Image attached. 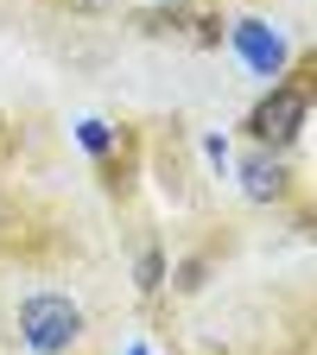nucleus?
I'll use <instances>...</instances> for the list:
<instances>
[{
	"mask_svg": "<svg viewBox=\"0 0 317 355\" xmlns=\"http://www.w3.org/2000/svg\"><path fill=\"white\" fill-rule=\"evenodd\" d=\"M19 343L32 355H70L83 343V304L70 292H32L19 304Z\"/></svg>",
	"mask_w": 317,
	"mask_h": 355,
	"instance_id": "f257e3e1",
	"label": "nucleus"
},
{
	"mask_svg": "<svg viewBox=\"0 0 317 355\" xmlns=\"http://www.w3.org/2000/svg\"><path fill=\"white\" fill-rule=\"evenodd\" d=\"M235 51L248 58L254 76H280V70H286V38L266 26V19H241V26H235Z\"/></svg>",
	"mask_w": 317,
	"mask_h": 355,
	"instance_id": "f03ea898",
	"label": "nucleus"
},
{
	"mask_svg": "<svg viewBox=\"0 0 317 355\" xmlns=\"http://www.w3.org/2000/svg\"><path fill=\"white\" fill-rule=\"evenodd\" d=\"M298 121H305V96H298V89H273V102L254 108V133H260V140H273V146L292 140Z\"/></svg>",
	"mask_w": 317,
	"mask_h": 355,
	"instance_id": "7ed1b4c3",
	"label": "nucleus"
},
{
	"mask_svg": "<svg viewBox=\"0 0 317 355\" xmlns=\"http://www.w3.org/2000/svg\"><path fill=\"white\" fill-rule=\"evenodd\" d=\"M241 184H248V197H254V203H266V197H280V191H286V171H280V159H273V153L260 146V153H248V159H241Z\"/></svg>",
	"mask_w": 317,
	"mask_h": 355,
	"instance_id": "20e7f679",
	"label": "nucleus"
},
{
	"mask_svg": "<svg viewBox=\"0 0 317 355\" xmlns=\"http://www.w3.org/2000/svg\"><path fill=\"white\" fill-rule=\"evenodd\" d=\"M76 140H83L89 153H108V140H114V133H108V121H83V127H76Z\"/></svg>",
	"mask_w": 317,
	"mask_h": 355,
	"instance_id": "39448f33",
	"label": "nucleus"
},
{
	"mask_svg": "<svg viewBox=\"0 0 317 355\" xmlns=\"http://www.w3.org/2000/svg\"><path fill=\"white\" fill-rule=\"evenodd\" d=\"M159 273H165V260L146 248V254H140V292H159Z\"/></svg>",
	"mask_w": 317,
	"mask_h": 355,
	"instance_id": "423d86ee",
	"label": "nucleus"
},
{
	"mask_svg": "<svg viewBox=\"0 0 317 355\" xmlns=\"http://www.w3.org/2000/svg\"><path fill=\"white\" fill-rule=\"evenodd\" d=\"M133 355H146V349H133Z\"/></svg>",
	"mask_w": 317,
	"mask_h": 355,
	"instance_id": "0eeeda50",
	"label": "nucleus"
}]
</instances>
